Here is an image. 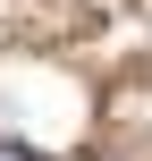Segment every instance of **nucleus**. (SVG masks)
<instances>
[{
  "label": "nucleus",
  "mask_w": 152,
  "mask_h": 161,
  "mask_svg": "<svg viewBox=\"0 0 152 161\" xmlns=\"http://www.w3.org/2000/svg\"><path fill=\"white\" fill-rule=\"evenodd\" d=\"M0 161H34V153H25V144H0Z\"/></svg>",
  "instance_id": "1"
}]
</instances>
